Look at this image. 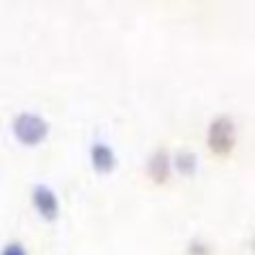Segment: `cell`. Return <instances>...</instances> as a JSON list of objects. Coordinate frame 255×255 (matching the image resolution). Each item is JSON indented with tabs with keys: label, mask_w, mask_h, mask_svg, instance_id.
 Listing matches in <instances>:
<instances>
[{
	"label": "cell",
	"mask_w": 255,
	"mask_h": 255,
	"mask_svg": "<svg viewBox=\"0 0 255 255\" xmlns=\"http://www.w3.org/2000/svg\"><path fill=\"white\" fill-rule=\"evenodd\" d=\"M47 121L43 117L34 115V112H22L13 119V134L27 145H36L47 136Z\"/></svg>",
	"instance_id": "6da1fadb"
},
{
	"label": "cell",
	"mask_w": 255,
	"mask_h": 255,
	"mask_svg": "<svg viewBox=\"0 0 255 255\" xmlns=\"http://www.w3.org/2000/svg\"><path fill=\"white\" fill-rule=\"evenodd\" d=\"M235 145V124L231 117L222 115L213 119L211 128H208V148L215 154H229Z\"/></svg>",
	"instance_id": "7a4b0ae2"
},
{
	"label": "cell",
	"mask_w": 255,
	"mask_h": 255,
	"mask_svg": "<svg viewBox=\"0 0 255 255\" xmlns=\"http://www.w3.org/2000/svg\"><path fill=\"white\" fill-rule=\"evenodd\" d=\"M34 206L45 220H54L58 215V202H56V195L47 188V186H36L34 188Z\"/></svg>",
	"instance_id": "3957f363"
},
{
	"label": "cell",
	"mask_w": 255,
	"mask_h": 255,
	"mask_svg": "<svg viewBox=\"0 0 255 255\" xmlns=\"http://www.w3.org/2000/svg\"><path fill=\"white\" fill-rule=\"evenodd\" d=\"M168 170H170V161H168L166 150H157L148 161V172L154 181H166L168 179Z\"/></svg>",
	"instance_id": "277c9868"
},
{
	"label": "cell",
	"mask_w": 255,
	"mask_h": 255,
	"mask_svg": "<svg viewBox=\"0 0 255 255\" xmlns=\"http://www.w3.org/2000/svg\"><path fill=\"white\" fill-rule=\"evenodd\" d=\"M92 163L99 172H110L115 168V152L110 145L106 143H97L92 148Z\"/></svg>",
	"instance_id": "5b68a950"
},
{
	"label": "cell",
	"mask_w": 255,
	"mask_h": 255,
	"mask_svg": "<svg viewBox=\"0 0 255 255\" xmlns=\"http://www.w3.org/2000/svg\"><path fill=\"white\" fill-rule=\"evenodd\" d=\"M177 166L181 168V172H193V168H195V157H193L190 152L179 154V159H177Z\"/></svg>",
	"instance_id": "8992f818"
},
{
	"label": "cell",
	"mask_w": 255,
	"mask_h": 255,
	"mask_svg": "<svg viewBox=\"0 0 255 255\" xmlns=\"http://www.w3.org/2000/svg\"><path fill=\"white\" fill-rule=\"evenodd\" d=\"M2 255H27V253H25V249H22L20 244L11 242V244H7V247H4Z\"/></svg>",
	"instance_id": "52a82bcc"
}]
</instances>
